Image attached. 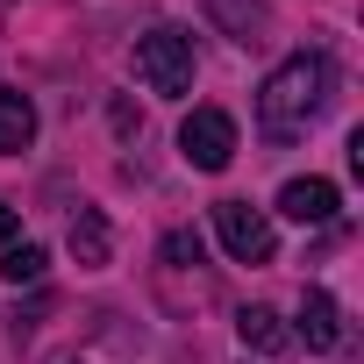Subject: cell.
<instances>
[{"label":"cell","mask_w":364,"mask_h":364,"mask_svg":"<svg viewBox=\"0 0 364 364\" xmlns=\"http://www.w3.org/2000/svg\"><path fill=\"white\" fill-rule=\"evenodd\" d=\"M328 93H336L328 58H321V50H293V58L257 86V129H264L272 143H293V136H307V129L321 122Z\"/></svg>","instance_id":"obj_1"},{"label":"cell","mask_w":364,"mask_h":364,"mask_svg":"<svg viewBox=\"0 0 364 364\" xmlns=\"http://www.w3.org/2000/svg\"><path fill=\"white\" fill-rule=\"evenodd\" d=\"M136 79H143L150 93H164V100L193 93V36H186V29H150V36H136Z\"/></svg>","instance_id":"obj_2"},{"label":"cell","mask_w":364,"mask_h":364,"mask_svg":"<svg viewBox=\"0 0 364 364\" xmlns=\"http://www.w3.org/2000/svg\"><path fill=\"white\" fill-rule=\"evenodd\" d=\"M215 236L236 264H272V250H279L264 208H250V200H215Z\"/></svg>","instance_id":"obj_3"},{"label":"cell","mask_w":364,"mask_h":364,"mask_svg":"<svg viewBox=\"0 0 364 364\" xmlns=\"http://www.w3.org/2000/svg\"><path fill=\"white\" fill-rule=\"evenodd\" d=\"M178 157H186L193 171H229V157H236V114L193 107L186 129H178Z\"/></svg>","instance_id":"obj_4"},{"label":"cell","mask_w":364,"mask_h":364,"mask_svg":"<svg viewBox=\"0 0 364 364\" xmlns=\"http://www.w3.org/2000/svg\"><path fill=\"white\" fill-rule=\"evenodd\" d=\"M293 343H307V350H336V343H343V307H336L321 286H307V293H300V321H293Z\"/></svg>","instance_id":"obj_5"},{"label":"cell","mask_w":364,"mask_h":364,"mask_svg":"<svg viewBox=\"0 0 364 364\" xmlns=\"http://www.w3.org/2000/svg\"><path fill=\"white\" fill-rule=\"evenodd\" d=\"M279 215H286V222H300V229H314V222H328V215H336V186H328V178H286Z\"/></svg>","instance_id":"obj_6"},{"label":"cell","mask_w":364,"mask_h":364,"mask_svg":"<svg viewBox=\"0 0 364 364\" xmlns=\"http://www.w3.org/2000/svg\"><path fill=\"white\" fill-rule=\"evenodd\" d=\"M65 243H72V257H79L86 272H100V264H107V250H114L107 215H100V208H79V215H72V229H65Z\"/></svg>","instance_id":"obj_7"},{"label":"cell","mask_w":364,"mask_h":364,"mask_svg":"<svg viewBox=\"0 0 364 364\" xmlns=\"http://www.w3.org/2000/svg\"><path fill=\"white\" fill-rule=\"evenodd\" d=\"M236 336H243V350H264V357L293 350V328H286L272 307H243V314H236Z\"/></svg>","instance_id":"obj_8"},{"label":"cell","mask_w":364,"mask_h":364,"mask_svg":"<svg viewBox=\"0 0 364 364\" xmlns=\"http://www.w3.org/2000/svg\"><path fill=\"white\" fill-rule=\"evenodd\" d=\"M36 143V107H29V93H0V157H15V150H29Z\"/></svg>","instance_id":"obj_9"},{"label":"cell","mask_w":364,"mask_h":364,"mask_svg":"<svg viewBox=\"0 0 364 364\" xmlns=\"http://www.w3.org/2000/svg\"><path fill=\"white\" fill-rule=\"evenodd\" d=\"M43 243H8V250H0V279H8V286H36L43 279Z\"/></svg>","instance_id":"obj_10"},{"label":"cell","mask_w":364,"mask_h":364,"mask_svg":"<svg viewBox=\"0 0 364 364\" xmlns=\"http://www.w3.org/2000/svg\"><path fill=\"white\" fill-rule=\"evenodd\" d=\"M208 8H215L222 22H236V43H257V29H264V8H257V0H250V8H243V0H208Z\"/></svg>","instance_id":"obj_11"},{"label":"cell","mask_w":364,"mask_h":364,"mask_svg":"<svg viewBox=\"0 0 364 364\" xmlns=\"http://www.w3.org/2000/svg\"><path fill=\"white\" fill-rule=\"evenodd\" d=\"M164 264H200V236L193 229H171L164 236Z\"/></svg>","instance_id":"obj_12"},{"label":"cell","mask_w":364,"mask_h":364,"mask_svg":"<svg viewBox=\"0 0 364 364\" xmlns=\"http://www.w3.org/2000/svg\"><path fill=\"white\" fill-rule=\"evenodd\" d=\"M15 229H22V215H15L8 200H0V243H15Z\"/></svg>","instance_id":"obj_13"}]
</instances>
